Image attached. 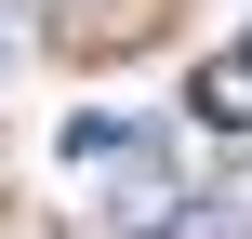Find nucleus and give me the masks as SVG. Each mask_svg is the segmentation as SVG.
<instances>
[{"instance_id": "2", "label": "nucleus", "mask_w": 252, "mask_h": 239, "mask_svg": "<svg viewBox=\"0 0 252 239\" xmlns=\"http://www.w3.org/2000/svg\"><path fill=\"white\" fill-rule=\"evenodd\" d=\"M186 106H199V133H252V40H239V53H213V67L186 80Z\"/></svg>"}, {"instance_id": "1", "label": "nucleus", "mask_w": 252, "mask_h": 239, "mask_svg": "<svg viewBox=\"0 0 252 239\" xmlns=\"http://www.w3.org/2000/svg\"><path fill=\"white\" fill-rule=\"evenodd\" d=\"M146 146H159V133H146V120H106V106H80V120H66V146H53V160H66V173H120V160H146Z\"/></svg>"}]
</instances>
